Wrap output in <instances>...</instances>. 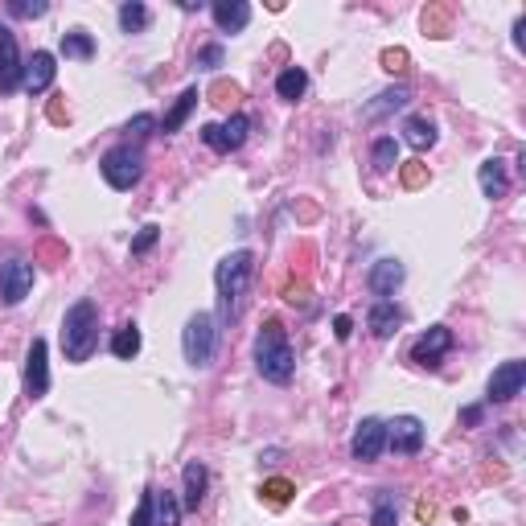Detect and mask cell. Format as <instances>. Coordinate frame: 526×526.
Returning a JSON list of instances; mask_svg holds the SVG:
<instances>
[{"label": "cell", "instance_id": "26", "mask_svg": "<svg viewBox=\"0 0 526 526\" xmlns=\"http://www.w3.org/2000/svg\"><path fill=\"white\" fill-rule=\"evenodd\" d=\"M62 54L87 62V58L95 54V42H91V33H82V29H71V33H62Z\"/></svg>", "mask_w": 526, "mask_h": 526}, {"label": "cell", "instance_id": "36", "mask_svg": "<svg viewBox=\"0 0 526 526\" xmlns=\"http://www.w3.org/2000/svg\"><path fill=\"white\" fill-rule=\"evenodd\" d=\"M210 95H215V103H226V99H239V87H234V82H218Z\"/></svg>", "mask_w": 526, "mask_h": 526}, {"label": "cell", "instance_id": "27", "mask_svg": "<svg viewBox=\"0 0 526 526\" xmlns=\"http://www.w3.org/2000/svg\"><path fill=\"white\" fill-rule=\"evenodd\" d=\"M120 25H124V33H140L148 25V9H144L140 0H128L124 9H120Z\"/></svg>", "mask_w": 526, "mask_h": 526}, {"label": "cell", "instance_id": "14", "mask_svg": "<svg viewBox=\"0 0 526 526\" xmlns=\"http://www.w3.org/2000/svg\"><path fill=\"white\" fill-rule=\"evenodd\" d=\"M366 284H370L375 296H391L403 284V263L399 259H378L375 268H370V276H366Z\"/></svg>", "mask_w": 526, "mask_h": 526}, {"label": "cell", "instance_id": "10", "mask_svg": "<svg viewBox=\"0 0 526 526\" xmlns=\"http://www.w3.org/2000/svg\"><path fill=\"white\" fill-rule=\"evenodd\" d=\"M25 79V66L17 54V37L9 25H0V91H17Z\"/></svg>", "mask_w": 526, "mask_h": 526}, {"label": "cell", "instance_id": "3", "mask_svg": "<svg viewBox=\"0 0 526 526\" xmlns=\"http://www.w3.org/2000/svg\"><path fill=\"white\" fill-rule=\"evenodd\" d=\"M99 346V312L91 301H79L62 317V349L66 362H87Z\"/></svg>", "mask_w": 526, "mask_h": 526}, {"label": "cell", "instance_id": "4", "mask_svg": "<svg viewBox=\"0 0 526 526\" xmlns=\"http://www.w3.org/2000/svg\"><path fill=\"white\" fill-rule=\"evenodd\" d=\"M215 346H218V330H215V317L210 312H194L186 321V333H181V349H186V362L189 366H210L215 362Z\"/></svg>", "mask_w": 526, "mask_h": 526}, {"label": "cell", "instance_id": "33", "mask_svg": "<svg viewBox=\"0 0 526 526\" xmlns=\"http://www.w3.org/2000/svg\"><path fill=\"white\" fill-rule=\"evenodd\" d=\"M383 71H391V74L407 71V50H383Z\"/></svg>", "mask_w": 526, "mask_h": 526}, {"label": "cell", "instance_id": "32", "mask_svg": "<svg viewBox=\"0 0 526 526\" xmlns=\"http://www.w3.org/2000/svg\"><path fill=\"white\" fill-rule=\"evenodd\" d=\"M157 239H161V226H144V231L132 239V255H144V251H148Z\"/></svg>", "mask_w": 526, "mask_h": 526}, {"label": "cell", "instance_id": "20", "mask_svg": "<svg viewBox=\"0 0 526 526\" xmlns=\"http://www.w3.org/2000/svg\"><path fill=\"white\" fill-rule=\"evenodd\" d=\"M152 526H181V502L169 490H152Z\"/></svg>", "mask_w": 526, "mask_h": 526}, {"label": "cell", "instance_id": "24", "mask_svg": "<svg viewBox=\"0 0 526 526\" xmlns=\"http://www.w3.org/2000/svg\"><path fill=\"white\" fill-rule=\"evenodd\" d=\"M407 99H411V91H407V87H391V91H383V95H378V103H370V108H366V120H378V116H387V111L407 108Z\"/></svg>", "mask_w": 526, "mask_h": 526}, {"label": "cell", "instance_id": "17", "mask_svg": "<svg viewBox=\"0 0 526 526\" xmlns=\"http://www.w3.org/2000/svg\"><path fill=\"white\" fill-rule=\"evenodd\" d=\"M181 482H186V502H181V506L197 510V506H202V498H206V485H210V473H206V464L189 461L186 469H181Z\"/></svg>", "mask_w": 526, "mask_h": 526}, {"label": "cell", "instance_id": "22", "mask_svg": "<svg viewBox=\"0 0 526 526\" xmlns=\"http://www.w3.org/2000/svg\"><path fill=\"white\" fill-rule=\"evenodd\" d=\"M197 108V87H189V91H181V99L169 108V116H165V124H161V132H177L181 124L189 120V111Z\"/></svg>", "mask_w": 526, "mask_h": 526}, {"label": "cell", "instance_id": "40", "mask_svg": "<svg viewBox=\"0 0 526 526\" xmlns=\"http://www.w3.org/2000/svg\"><path fill=\"white\" fill-rule=\"evenodd\" d=\"M461 419H464V424H477V419H482V407H464Z\"/></svg>", "mask_w": 526, "mask_h": 526}, {"label": "cell", "instance_id": "25", "mask_svg": "<svg viewBox=\"0 0 526 526\" xmlns=\"http://www.w3.org/2000/svg\"><path fill=\"white\" fill-rule=\"evenodd\" d=\"M111 354L124 358V362L140 354V330H136V325H124V330H116V338H111Z\"/></svg>", "mask_w": 526, "mask_h": 526}, {"label": "cell", "instance_id": "31", "mask_svg": "<svg viewBox=\"0 0 526 526\" xmlns=\"http://www.w3.org/2000/svg\"><path fill=\"white\" fill-rule=\"evenodd\" d=\"M375 526H395V502L387 493H378L375 502Z\"/></svg>", "mask_w": 526, "mask_h": 526}, {"label": "cell", "instance_id": "2", "mask_svg": "<svg viewBox=\"0 0 526 526\" xmlns=\"http://www.w3.org/2000/svg\"><path fill=\"white\" fill-rule=\"evenodd\" d=\"M255 366L259 375L268 378V383H288L296 370V354L292 346H288V333L280 321H263V330H259L255 338Z\"/></svg>", "mask_w": 526, "mask_h": 526}, {"label": "cell", "instance_id": "9", "mask_svg": "<svg viewBox=\"0 0 526 526\" xmlns=\"http://www.w3.org/2000/svg\"><path fill=\"white\" fill-rule=\"evenodd\" d=\"M247 128H251L247 116H231L226 124H206L202 128V140L210 144L215 152H234L243 140H247Z\"/></svg>", "mask_w": 526, "mask_h": 526}, {"label": "cell", "instance_id": "7", "mask_svg": "<svg viewBox=\"0 0 526 526\" xmlns=\"http://www.w3.org/2000/svg\"><path fill=\"white\" fill-rule=\"evenodd\" d=\"M383 448H387V424L383 419H362V424L354 428V445H349L354 461L370 464V461H378Z\"/></svg>", "mask_w": 526, "mask_h": 526}, {"label": "cell", "instance_id": "39", "mask_svg": "<svg viewBox=\"0 0 526 526\" xmlns=\"http://www.w3.org/2000/svg\"><path fill=\"white\" fill-rule=\"evenodd\" d=\"M403 181H407V186H419V181H424V169H419V161H411V165H407Z\"/></svg>", "mask_w": 526, "mask_h": 526}, {"label": "cell", "instance_id": "37", "mask_svg": "<svg viewBox=\"0 0 526 526\" xmlns=\"http://www.w3.org/2000/svg\"><path fill=\"white\" fill-rule=\"evenodd\" d=\"M152 124H157L152 116H136L132 124H128V132H132V136H148V128H152Z\"/></svg>", "mask_w": 526, "mask_h": 526}, {"label": "cell", "instance_id": "15", "mask_svg": "<svg viewBox=\"0 0 526 526\" xmlns=\"http://www.w3.org/2000/svg\"><path fill=\"white\" fill-rule=\"evenodd\" d=\"M54 54L50 50H37L33 54V62L25 66V87H29V95H42V91H50V82H54Z\"/></svg>", "mask_w": 526, "mask_h": 526}, {"label": "cell", "instance_id": "23", "mask_svg": "<svg viewBox=\"0 0 526 526\" xmlns=\"http://www.w3.org/2000/svg\"><path fill=\"white\" fill-rule=\"evenodd\" d=\"M304 87H309V74H304L301 66H288V71L276 79V95L288 99V103H296V99L304 95Z\"/></svg>", "mask_w": 526, "mask_h": 526}, {"label": "cell", "instance_id": "11", "mask_svg": "<svg viewBox=\"0 0 526 526\" xmlns=\"http://www.w3.org/2000/svg\"><path fill=\"white\" fill-rule=\"evenodd\" d=\"M522 383H526V362H518V358L514 362H502L490 378V403H510L522 391Z\"/></svg>", "mask_w": 526, "mask_h": 526}, {"label": "cell", "instance_id": "29", "mask_svg": "<svg viewBox=\"0 0 526 526\" xmlns=\"http://www.w3.org/2000/svg\"><path fill=\"white\" fill-rule=\"evenodd\" d=\"M292 482H284V477H272V482H263V498H268V506H288L292 502Z\"/></svg>", "mask_w": 526, "mask_h": 526}, {"label": "cell", "instance_id": "30", "mask_svg": "<svg viewBox=\"0 0 526 526\" xmlns=\"http://www.w3.org/2000/svg\"><path fill=\"white\" fill-rule=\"evenodd\" d=\"M9 13H13V17H45L50 5H45V0H33V5H29V0H13Z\"/></svg>", "mask_w": 526, "mask_h": 526}, {"label": "cell", "instance_id": "18", "mask_svg": "<svg viewBox=\"0 0 526 526\" xmlns=\"http://www.w3.org/2000/svg\"><path fill=\"white\" fill-rule=\"evenodd\" d=\"M399 321H403V312L395 309L391 301H378L375 309L366 312V325H370V333H375V338H391V333L399 330Z\"/></svg>", "mask_w": 526, "mask_h": 526}, {"label": "cell", "instance_id": "1", "mask_svg": "<svg viewBox=\"0 0 526 526\" xmlns=\"http://www.w3.org/2000/svg\"><path fill=\"white\" fill-rule=\"evenodd\" d=\"M251 276H255V255L251 251H234L218 263L215 284H218V317L223 321H234L243 309V296L251 288Z\"/></svg>", "mask_w": 526, "mask_h": 526}, {"label": "cell", "instance_id": "12", "mask_svg": "<svg viewBox=\"0 0 526 526\" xmlns=\"http://www.w3.org/2000/svg\"><path fill=\"white\" fill-rule=\"evenodd\" d=\"M25 391H29V399H42V395L50 391V362H45L42 338H33V346H29V354H25Z\"/></svg>", "mask_w": 526, "mask_h": 526}, {"label": "cell", "instance_id": "5", "mask_svg": "<svg viewBox=\"0 0 526 526\" xmlns=\"http://www.w3.org/2000/svg\"><path fill=\"white\" fill-rule=\"evenodd\" d=\"M99 169H103V177H108L111 189H132L144 173V157L132 148V144H116L111 152H103Z\"/></svg>", "mask_w": 526, "mask_h": 526}, {"label": "cell", "instance_id": "21", "mask_svg": "<svg viewBox=\"0 0 526 526\" xmlns=\"http://www.w3.org/2000/svg\"><path fill=\"white\" fill-rule=\"evenodd\" d=\"M403 140L411 144V148H432V144H436V124H432V120H419V116H411L407 124H403Z\"/></svg>", "mask_w": 526, "mask_h": 526}, {"label": "cell", "instance_id": "8", "mask_svg": "<svg viewBox=\"0 0 526 526\" xmlns=\"http://www.w3.org/2000/svg\"><path fill=\"white\" fill-rule=\"evenodd\" d=\"M33 288V263L25 259H9V263H0V296L9 304H21Z\"/></svg>", "mask_w": 526, "mask_h": 526}, {"label": "cell", "instance_id": "28", "mask_svg": "<svg viewBox=\"0 0 526 526\" xmlns=\"http://www.w3.org/2000/svg\"><path fill=\"white\" fill-rule=\"evenodd\" d=\"M370 157H375V169L387 173L399 165V144H395L391 136H383V140H375V152H370Z\"/></svg>", "mask_w": 526, "mask_h": 526}, {"label": "cell", "instance_id": "16", "mask_svg": "<svg viewBox=\"0 0 526 526\" xmlns=\"http://www.w3.org/2000/svg\"><path fill=\"white\" fill-rule=\"evenodd\" d=\"M215 21H218V29H226V33H239L243 25L251 21V5L247 0H215Z\"/></svg>", "mask_w": 526, "mask_h": 526}, {"label": "cell", "instance_id": "19", "mask_svg": "<svg viewBox=\"0 0 526 526\" xmlns=\"http://www.w3.org/2000/svg\"><path fill=\"white\" fill-rule=\"evenodd\" d=\"M477 181H482L485 197H506L510 194V177H506V161H485L482 169H477Z\"/></svg>", "mask_w": 526, "mask_h": 526}, {"label": "cell", "instance_id": "38", "mask_svg": "<svg viewBox=\"0 0 526 526\" xmlns=\"http://www.w3.org/2000/svg\"><path fill=\"white\" fill-rule=\"evenodd\" d=\"M333 333H338V341H349V333H354V321H349V317H338V321H333Z\"/></svg>", "mask_w": 526, "mask_h": 526}, {"label": "cell", "instance_id": "35", "mask_svg": "<svg viewBox=\"0 0 526 526\" xmlns=\"http://www.w3.org/2000/svg\"><path fill=\"white\" fill-rule=\"evenodd\" d=\"M197 66H202V71H215V66H223V45H206L202 54H197Z\"/></svg>", "mask_w": 526, "mask_h": 526}, {"label": "cell", "instance_id": "6", "mask_svg": "<svg viewBox=\"0 0 526 526\" xmlns=\"http://www.w3.org/2000/svg\"><path fill=\"white\" fill-rule=\"evenodd\" d=\"M448 349H453V330H448V325H432V330L424 333V338H419L416 346H411V362H416V366H428V370H436L440 358H445Z\"/></svg>", "mask_w": 526, "mask_h": 526}, {"label": "cell", "instance_id": "34", "mask_svg": "<svg viewBox=\"0 0 526 526\" xmlns=\"http://www.w3.org/2000/svg\"><path fill=\"white\" fill-rule=\"evenodd\" d=\"M132 526H152V490H144L140 506H136V514H132Z\"/></svg>", "mask_w": 526, "mask_h": 526}, {"label": "cell", "instance_id": "13", "mask_svg": "<svg viewBox=\"0 0 526 526\" xmlns=\"http://www.w3.org/2000/svg\"><path fill=\"white\" fill-rule=\"evenodd\" d=\"M387 445L403 456L419 453V448H424V424H419L416 416H399L395 424H387Z\"/></svg>", "mask_w": 526, "mask_h": 526}]
</instances>
